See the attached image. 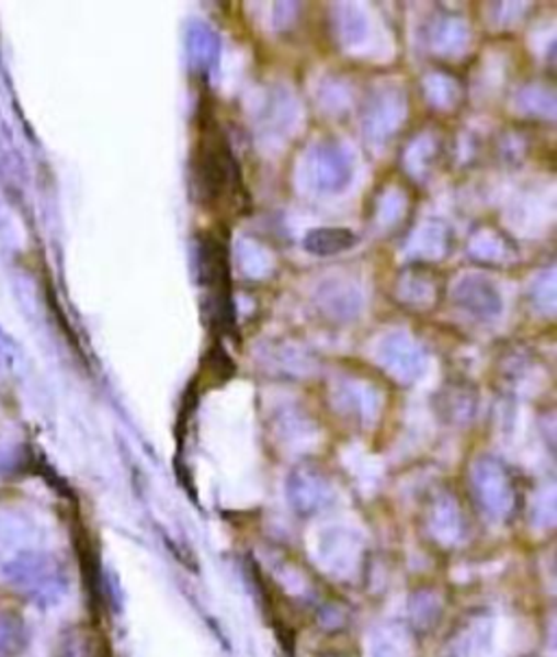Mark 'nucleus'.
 Here are the masks:
<instances>
[{"instance_id":"3","label":"nucleus","mask_w":557,"mask_h":657,"mask_svg":"<svg viewBox=\"0 0 557 657\" xmlns=\"http://www.w3.org/2000/svg\"><path fill=\"white\" fill-rule=\"evenodd\" d=\"M357 238L349 229H314L305 238V249L318 258L338 256L355 247Z\"/></svg>"},{"instance_id":"6","label":"nucleus","mask_w":557,"mask_h":657,"mask_svg":"<svg viewBox=\"0 0 557 657\" xmlns=\"http://www.w3.org/2000/svg\"><path fill=\"white\" fill-rule=\"evenodd\" d=\"M9 133H7L4 125H0V177L7 185L18 190L20 159H18V148L13 146V139H11Z\"/></svg>"},{"instance_id":"5","label":"nucleus","mask_w":557,"mask_h":657,"mask_svg":"<svg viewBox=\"0 0 557 657\" xmlns=\"http://www.w3.org/2000/svg\"><path fill=\"white\" fill-rule=\"evenodd\" d=\"M31 535V521L18 510H0V555L18 553V546Z\"/></svg>"},{"instance_id":"2","label":"nucleus","mask_w":557,"mask_h":657,"mask_svg":"<svg viewBox=\"0 0 557 657\" xmlns=\"http://www.w3.org/2000/svg\"><path fill=\"white\" fill-rule=\"evenodd\" d=\"M2 577L39 608L55 605L66 592L61 564L42 551H18L2 564Z\"/></svg>"},{"instance_id":"4","label":"nucleus","mask_w":557,"mask_h":657,"mask_svg":"<svg viewBox=\"0 0 557 657\" xmlns=\"http://www.w3.org/2000/svg\"><path fill=\"white\" fill-rule=\"evenodd\" d=\"M29 645V630L13 610L0 612V657H18Z\"/></svg>"},{"instance_id":"1","label":"nucleus","mask_w":557,"mask_h":657,"mask_svg":"<svg viewBox=\"0 0 557 657\" xmlns=\"http://www.w3.org/2000/svg\"><path fill=\"white\" fill-rule=\"evenodd\" d=\"M196 196L205 205H218L240 190V170L229 150V141L212 114L201 110L198 139L192 159Z\"/></svg>"}]
</instances>
